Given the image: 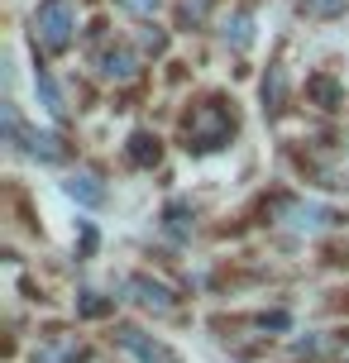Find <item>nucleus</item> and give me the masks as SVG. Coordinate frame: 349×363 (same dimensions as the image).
I'll return each instance as SVG.
<instances>
[{
    "label": "nucleus",
    "instance_id": "nucleus-11",
    "mask_svg": "<svg viewBox=\"0 0 349 363\" xmlns=\"http://www.w3.org/2000/svg\"><path fill=\"white\" fill-rule=\"evenodd\" d=\"M306 101H316L321 110H340L345 106V82H335L331 72L306 77Z\"/></svg>",
    "mask_w": 349,
    "mask_h": 363
},
{
    "label": "nucleus",
    "instance_id": "nucleus-19",
    "mask_svg": "<svg viewBox=\"0 0 349 363\" xmlns=\"http://www.w3.org/2000/svg\"><path fill=\"white\" fill-rule=\"evenodd\" d=\"M182 24H201V15H206V0H182Z\"/></svg>",
    "mask_w": 349,
    "mask_h": 363
},
{
    "label": "nucleus",
    "instance_id": "nucleus-17",
    "mask_svg": "<svg viewBox=\"0 0 349 363\" xmlns=\"http://www.w3.org/2000/svg\"><path fill=\"white\" fill-rule=\"evenodd\" d=\"M306 15H316V19H331V15H345V5L349 0H297Z\"/></svg>",
    "mask_w": 349,
    "mask_h": 363
},
{
    "label": "nucleus",
    "instance_id": "nucleus-4",
    "mask_svg": "<svg viewBox=\"0 0 349 363\" xmlns=\"http://www.w3.org/2000/svg\"><path fill=\"white\" fill-rule=\"evenodd\" d=\"M120 291H125V301H134L139 311L158 315V320H172V315H182V296L167 287V282L148 277V272H129V277H120Z\"/></svg>",
    "mask_w": 349,
    "mask_h": 363
},
{
    "label": "nucleus",
    "instance_id": "nucleus-16",
    "mask_svg": "<svg viewBox=\"0 0 349 363\" xmlns=\"http://www.w3.org/2000/svg\"><path fill=\"white\" fill-rule=\"evenodd\" d=\"M163 220H167V230H172L177 239H187V235H192V206H187V201H167Z\"/></svg>",
    "mask_w": 349,
    "mask_h": 363
},
{
    "label": "nucleus",
    "instance_id": "nucleus-14",
    "mask_svg": "<svg viewBox=\"0 0 349 363\" xmlns=\"http://www.w3.org/2000/svg\"><path fill=\"white\" fill-rule=\"evenodd\" d=\"M225 43H230L235 53H244V48L254 43V15H249V10H235V15L225 19Z\"/></svg>",
    "mask_w": 349,
    "mask_h": 363
},
{
    "label": "nucleus",
    "instance_id": "nucleus-15",
    "mask_svg": "<svg viewBox=\"0 0 349 363\" xmlns=\"http://www.w3.org/2000/svg\"><path fill=\"white\" fill-rule=\"evenodd\" d=\"M34 86H38V96H43V110L53 115V120H67V106H62V91H57V82L43 67L34 72Z\"/></svg>",
    "mask_w": 349,
    "mask_h": 363
},
{
    "label": "nucleus",
    "instance_id": "nucleus-13",
    "mask_svg": "<svg viewBox=\"0 0 349 363\" xmlns=\"http://www.w3.org/2000/svg\"><path fill=\"white\" fill-rule=\"evenodd\" d=\"M115 301L120 296H101V291H77V315L82 320H106V315H115Z\"/></svg>",
    "mask_w": 349,
    "mask_h": 363
},
{
    "label": "nucleus",
    "instance_id": "nucleus-5",
    "mask_svg": "<svg viewBox=\"0 0 349 363\" xmlns=\"http://www.w3.org/2000/svg\"><path fill=\"white\" fill-rule=\"evenodd\" d=\"M111 345L125 349L134 363H182V349H172L163 335H148L144 325H129V320L111 325Z\"/></svg>",
    "mask_w": 349,
    "mask_h": 363
},
{
    "label": "nucleus",
    "instance_id": "nucleus-8",
    "mask_svg": "<svg viewBox=\"0 0 349 363\" xmlns=\"http://www.w3.org/2000/svg\"><path fill=\"white\" fill-rule=\"evenodd\" d=\"M125 163L129 167H158L163 163V139H158V134H153V129H134V134H129V144H125Z\"/></svg>",
    "mask_w": 349,
    "mask_h": 363
},
{
    "label": "nucleus",
    "instance_id": "nucleus-10",
    "mask_svg": "<svg viewBox=\"0 0 349 363\" xmlns=\"http://www.w3.org/2000/svg\"><path fill=\"white\" fill-rule=\"evenodd\" d=\"M19 148L29 158H38V163H67V144L57 134H48V129H24V144Z\"/></svg>",
    "mask_w": 349,
    "mask_h": 363
},
{
    "label": "nucleus",
    "instance_id": "nucleus-12",
    "mask_svg": "<svg viewBox=\"0 0 349 363\" xmlns=\"http://www.w3.org/2000/svg\"><path fill=\"white\" fill-rule=\"evenodd\" d=\"M282 106H287V72L273 62L268 77H263V110L268 115H282Z\"/></svg>",
    "mask_w": 349,
    "mask_h": 363
},
{
    "label": "nucleus",
    "instance_id": "nucleus-9",
    "mask_svg": "<svg viewBox=\"0 0 349 363\" xmlns=\"http://www.w3.org/2000/svg\"><path fill=\"white\" fill-rule=\"evenodd\" d=\"M62 191L77 201V206H106V182H101V172H92V167H82V172H72V177L62 182Z\"/></svg>",
    "mask_w": 349,
    "mask_h": 363
},
{
    "label": "nucleus",
    "instance_id": "nucleus-2",
    "mask_svg": "<svg viewBox=\"0 0 349 363\" xmlns=\"http://www.w3.org/2000/svg\"><path fill=\"white\" fill-rule=\"evenodd\" d=\"M263 211H268L273 225H287L297 235H331V230L345 225V211L321 206V201H297V196H273Z\"/></svg>",
    "mask_w": 349,
    "mask_h": 363
},
{
    "label": "nucleus",
    "instance_id": "nucleus-21",
    "mask_svg": "<svg viewBox=\"0 0 349 363\" xmlns=\"http://www.w3.org/2000/svg\"><path fill=\"white\" fill-rule=\"evenodd\" d=\"M326 311H349V287L331 291V296H326Z\"/></svg>",
    "mask_w": 349,
    "mask_h": 363
},
{
    "label": "nucleus",
    "instance_id": "nucleus-18",
    "mask_svg": "<svg viewBox=\"0 0 349 363\" xmlns=\"http://www.w3.org/2000/svg\"><path fill=\"white\" fill-rule=\"evenodd\" d=\"M139 43H144V53H163V48H167V34L158 29V24H144V34H139Z\"/></svg>",
    "mask_w": 349,
    "mask_h": 363
},
{
    "label": "nucleus",
    "instance_id": "nucleus-7",
    "mask_svg": "<svg viewBox=\"0 0 349 363\" xmlns=\"http://www.w3.org/2000/svg\"><path fill=\"white\" fill-rule=\"evenodd\" d=\"M96 72L106 77V82H115V86H125V82H134V77H139V53H134V48H125V43L101 48V53H96Z\"/></svg>",
    "mask_w": 349,
    "mask_h": 363
},
{
    "label": "nucleus",
    "instance_id": "nucleus-6",
    "mask_svg": "<svg viewBox=\"0 0 349 363\" xmlns=\"http://www.w3.org/2000/svg\"><path fill=\"white\" fill-rule=\"evenodd\" d=\"M92 354L96 349L82 335H62V330H53L48 340L34 345V363H92Z\"/></svg>",
    "mask_w": 349,
    "mask_h": 363
},
{
    "label": "nucleus",
    "instance_id": "nucleus-3",
    "mask_svg": "<svg viewBox=\"0 0 349 363\" xmlns=\"http://www.w3.org/2000/svg\"><path fill=\"white\" fill-rule=\"evenodd\" d=\"M77 38V10L72 0H43L34 10V43L43 53H67Z\"/></svg>",
    "mask_w": 349,
    "mask_h": 363
},
{
    "label": "nucleus",
    "instance_id": "nucleus-1",
    "mask_svg": "<svg viewBox=\"0 0 349 363\" xmlns=\"http://www.w3.org/2000/svg\"><path fill=\"white\" fill-rule=\"evenodd\" d=\"M235 134H239V115H235V101H225V96L196 101L182 120V148L196 153V158L201 153H221Z\"/></svg>",
    "mask_w": 349,
    "mask_h": 363
},
{
    "label": "nucleus",
    "instance_id": "nucleus-20",
    "mask_svg": "<svg viewBox=\"0 0 349 363\" xmlns=\"http://www.w3.org/2000/svg\"><path fill=\"white\" fill-rule=\"evenodd\" d=\"M120 5H125L129 15H158L163 10V0H120Z\"/></svg>",
    "mask_w": 349,
    "mask_h": 363
}]
</instances>
